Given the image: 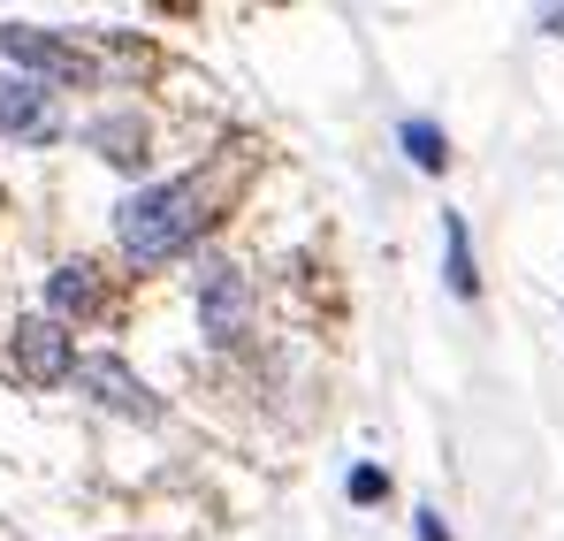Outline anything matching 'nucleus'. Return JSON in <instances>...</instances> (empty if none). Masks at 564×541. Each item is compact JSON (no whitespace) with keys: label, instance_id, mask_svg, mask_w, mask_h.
I'll use <instances>...</instances> for the list:
<instances>
[{"label":"nucleus","instance_id":"obj_1","mask_svg":"<svg viewBox=\"0 0 564 541\" xmlns=\"http://www.w3.org/2000/svg\"><path fill=\"white\" fill-rule=\"evenodd\" d=\"M206 206H214V183H206V176L145 183V191H130V198H122V214H115V237H122V252H130L138 268H161V260H176L191 237L214 221Z\"/></svg>","mask_w":564,"mask_h":541},{"label":"nucleus","instance_id":"obj_5","mask_svg":"<svg viewBox=\"0 0 564 541\" xmlns=\"http://www.w3.org/2000/svg\"><path fill=\"white\" fill-rule=\"evenodd\" d=\"M77 389H93L107 412H122V420H161V404H153V389L130 374V366L115 359V351H93V359H77V374H69Z\"/></svg>","mask_w":564,"mask_h":541},{"label":"nucleus","instance_id":"obj_6","mask_svg":"<svg viewBox=\"0 0 564 541\" xmlns=\"http://www.w3.org/2000/svg\"><path fill=\"white\" fill-rule=\"evenodd\" d=\"M0 138H23V145H54V138H62L54 91L31 85V77H0Z\"/></svg>","mask_w":564,"mask_h":541},{"label":"nucleus","instance_id":"obj_3","mask_svg":"<svg viewBox=\"0 0 564 541\" xmlns=\"http://www.w3.org/2000/svg\"><path fill=\"white\" fill-rule=\"evenodd\" d=\"M198 328H206L221 351L245 344V328H252V290H245V274L229 268V260L198 268Z\"/></svg>","mask_w":564,"mask_h":541},{"label":"nucleus","instance_id":"obj_7","mask_svg":"<svg viewBox=\"0 0 564 541\" xmlns=\"http://www.w3.org/2000/svg\"><path fill=\"white\" fill-rule=\"evenodd\" d=\"M46 305H54V321H69V313L85 321V313H99V268H85V260L62 268L54 282H46Z\"/></svg>","mask_w":564,"mask_h":541},{"label":"nucleus","instance_id":"obj_13","mask_svg":"<svg viewBox=\"0 0 564 541\" xmlns=\"http://www.w3.org/2000/svg\"><path fill=\"white\" fill-rule=\"evenodd\" d=\"M542 31H564V8H550V15H542Z\"/></svg>","mask_w":564,"mask_h":541},{"label":"nucleus","instance_id":"obj_12","mask_svg":"<svg viewBox=\"0 0 564 541\" xmlns=\"http://www.w3.org/2000/svg\"><path fill=\"white\" fill-rule=\"evenodd\" d=\"M420 541H451V527H443V511H420Z\"/></svg>","mask_w":564,"mask_h":541},{"label":"nucleus","instance_id":"obj_4","mask_svg":"<svg viewBox=\"0 0 564 541\" xmlns=\"http://www.w3.org/2000/svg\"><path fill=\"white\" fill-rule=\"evenodd\" d=\"M8 359H15V381L54 389V381H69V374H77V344H69V328H62V321H23Z\"/></svg>","mask_w":564,"mask_h":541},{"label":"nucleus","instance_id":"obj_9","mask_svg":"<svg viewBox=\"0 0 564 541\" xmlns=\"http://www.w3.org/2000/svg\"><path fill=\"white\" fill-rule=\"evenodd\" d=\"M443 274H451V297H480L473 245H466V214H443Z\"/></svg>","mask_w":564,"mask_h":541},{"label":"nucleus","instance_id":"obj_11","mask_svg":"<svg viewBox=\"0 0 564 541\" xmlns=\"http://www.w3.org/2000/svg\"><path fill=\"white\" fill-rule=\"evenodd\" d=\"M344 488H351V504H381V496H389V473H381V465H351Z\"/></svg>","mask_w":564,"mask_h":541},{"label":"nucleus","instance_id":"obj_2","mask_svg":"<svg viewBox=\"0 0 564 541\" xmlns=\"http://www.w3.org/2000/svg\"><path fill=\"white\" fill-rule=\"evenodd\" d=\"M0 54L31 77V85H99V62L77 46V39H62V31H31V23H0Z\"/></svg>","mask_w":564,"mask_h":541},{"label":"nucleus","instance_id":"obj_8","mask_svg":"<svg viewBox=\"0 0 564 541\" xmlns=\"http://www.w3.org/2000/svg\"><path fill=\"white\" fill-rule=\"evenodd\" d=\"M93 145L115 161V169H145V122H138V115H107V122H93Z\"/></svg>","mask_w":564,"mask_h":541},{"label":"nucleus","instance_id":"obj_10","mask_svg":"<svg viewBox=\"0 0 564 541\" xmlns=\"http://www.w3.org/2000/svg\"><path fill=\"white\" fill-rule=\"evenodd\" d=\"M397 138H404V153H412V169H427V176H443V169H451V138H443L427 115H412Z\"/></svg>","mask_w":564,"mask_h":541}]
</instances>
